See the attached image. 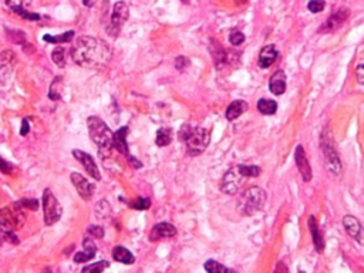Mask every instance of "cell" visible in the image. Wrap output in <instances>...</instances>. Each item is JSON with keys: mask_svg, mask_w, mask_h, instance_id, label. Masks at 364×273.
Returning a JSON list of instances; mask_svg holds the SVG:
<instances>
[{"mask_svg": "<svg viewBox=\"0 0 364 273\" xmlns=\"http://www.w3.org/2000/svg\"><path fill=\"white\" fill-rule=\"evenodd\" d=\"M71 57L76 64L84 68L104 67L110 57L111 50L105 42L92 36H81L77 39L76 46L71 48Z\"/></svg>", "mask_w": 364, "mask_h": 273, "instance_id": "cell-1", "label": "cell"}, {"mask_svg": "<svg viewBox=\"0 0 364 273\" xmlns=\"http://www.w3.org/2000/svg\"><path fill=\"white\" fill-rule=\"evenodd\" d=\"M89 125V134L90 138L98 145L101 151H110L113 147V131L108 128V125L98 117H90L87 120Z\"/></svg>", "mask_w": 364, "mask_h": 273, "instance_id": "cell-2", "label": "cell"}, {"mask_svg": "<svg viewBox=\"0 0 364 273\" xmlns=\"http://www.w3.org/2000/svg\"><path fill=\"white\" fill-rule=\"evenodd\" d=\"M265 201L266 192L258 186H252L240 195L238 201L239 211L242 215H253L263 208Z\"/></svg>", "mask_w": 364, "mask_h": 273, "instance_id": "cell-3", "label": "cell"}, {"mask_svg": "<svg viewBox=\"0 0 364 273\" xmlns=\"http://www.w3.org/2000/svg\"><path fill=\"white\" fill-rule=\"evenodd\" d=\"M24 212H23L22 206L19 204H14L9 208H3L0 209V228L3 230H16L24 224Z\"/></svg>", "mask_w": 364, "mask_h": 273, "instance_id": "cell-4", "label": "cell"}, {"mask_svg": "<svg viewBox=\"0 0 364 273\" xmlns=\"http://www.w3.org/2000/svg\"><path fill=\"white\" fill-rule=\"evenodd\" d=\"M321 148H323V155L326 159V165L331 174L334 175H339L341 171V164L339 155L336 152V148L333 144V139H331V134L330 131H323V136H321Z\"/></svg>", "mask_w": 364, "mask_h": 273, "instance_id": "cell-5", "label": "cell"}, {"mask_svg": "<svg viewBox=\"0 0 364 273\" xmlns=\"http://www.w3.org/2000/svg\"><path fill=\"white\" fill-rule=\"evenodd\" d=\"M209 141H211V133L206 128H196L186 139V152L192 157L199 155L206 149Z\"/></svg>", "mask_w": 364, "mask_h": 273, "instance_id": "cell-6", "label": "cell"}, {"mask_svg": "<svg viewBox=\"0 0 364 273\" xmlns=\"http://www.w3.org/2000/svg\"><path fill=\"white\" fill-rule=\"evenodd\" d=\"M43 209H45L46 225H53L61 218L63 208L56 199V196L53 195L51 189H45L43 192Z\"/></svg>", "mask_w": 364, "mask_h": 273, "instance_id": "cell-7", "label": "cell"}, {"mask_svg": "<svg viewBox=\"0 0 364 273\" xmlns=\"http://www.w3.org/2000/svg\"><path fill=\"white\" fill-rule=\"evenodd\" d=\"M130 16V9L125 4V1H117L113 7V14H111V20L107 27V32L113 36H117L120 33L123 24L128 20Z\"/></svg>", "mask_w": 364, "mask_h": 273, "instance_id": "cell-8", "label": "cell"}, {"mask_svg": "<svg viewBox=\"0 0 364 273\" xmlns=\"http://www.w3.org/2000/svg\"><path fill=\"white\" fill-rule=\"evenodd\" d=\"M242 178H245V177L239 172L238 167L233 168V170H229L225 174L224 180H222L221 189L225 193H228V195H235L238 192L240 183H242Z\"/></svg>", "mask_w": 364, "mask_h": 273, "instance_id": "cell-9", "label": "cell"}, {"mask_svg": "<svg viewBox=\"0 0 364 273\" xmlns=\"http://www.w3.org/2000/svg\"><path fill=\"white\" fill-rule=\"evenodd\" d=\"M70 178H71V182H73V185H74V188L77 189V192L80 193V196L84 199V201H90L91 198H92V195H94V191H95V186L90 183L89 180H86L81 174L79 172H73L71 175H70Z\"/></svg>", "mask_w": 364, "mask_h": 273, "instance_id": "cell-10", "label": "cell"}, {"mask_svg": "<svg viewBox=\"0 0 364 273\" xmlns=\"http://www.w3.org/2000/svg\"><path fill=\"white\" fill-rule=\"evenodd\" d=\"M73 155H74L76 159H77L80 164L84 167V170L89 172V175H91V177H92L94 180H97V181L101 180V175H100L98 167H97L95 161L91 158V155H89L87 152L80 151V149H74V151H73Z\"/></svg>", "mask_w": 364, "mask_h": 273, "instance_id": "cell-11", "label": "cell"}, {"mask_svg": "<svg viewBox=\"0 0 364 273\" xmlns=\"http://www.w3.org/2000/svg\"><path fill=\"white\" fill-rule=\"evenodd\" d=\"M349 16H350V10H349L347 7H340V9L336 11V13H333V14L330 16L329 20L324 23V24H323V27L320 29V32H326V33H329V32H334V30H337L341 24L349 19Z\"/></svg>", "mask_w": 364, "mask_h": 273, "instance_id": "cell-12", "label": "cell"}, {"mask_svg": "<svg viewBox=\"0 0 364 273\" xmlns=\"http://www.w3.org/2000/svg\"><path fill=\"white\" fill-rule=\"evenodd\" d=\"M343 225L346 228L347 233L352 236L354 240H357L359 243L364 245V229L362 224L352 215H346L343 218Z\"/></svg>", "mask_w": 364, "mask_h": 273, "instance_id": "cell-13", "label": "cell"}, {"mask_svg": "<svg viewBox=\"0 0 364 273\" xmlns=\"http://www.w3.org/2000/svg\"><path fill=\"white\" fill-rule=\"evenodd\" d=\"M295 159L296 164H297V168L300 171L303 180L306 182H309L312 180V170H310V165H309V161L306 158V154H305V149L302 145L296 148L295 152Z\"/></svg>", "mask_w": 364, "mask_h": 273, "instance_id": "cell-14", "label": "cell"}, {"mask_svg": "<svg viewBox=\"0 0 364 273\" xmlns=\"http://www.w3.org/2000/svg\"><path fill=\"white\" fill-rule=\"evenodd\" d=\"M175 235H177V229L174 225L167 224V222H161V224H157L152 228L149 238H151V240H158V239L162 238H172Z\"/></svg>", "mask_w": 364, "mask_h": 273, "instance_id": "cell-15", "label": "cell"}, {"mask_svg": "<svg viewBox=\"0 0 364 273\" xmlns=\"http://www.w3.org/2000/svg\"><path fill=\"white\" fill-rule=\"evenodd\" d=\"M83 246H84V250L76 253V256H74V262L76 263H84V262L91 261L95 256V253H97V245L91 239H84Z\"/></svg>", "mask_w": 364, "mask_h": 273, "instance_id": "cell-16", "label": "cell"}, {"mask_svg": "<svg viewBox=\"0 0 364 273\" xmlns=\"http://www.w3.org/2000/svg\"><path fill=\"white\" fill-rule=\"evenodd\" d=\"M277 58V50L274 48V46L269 45L265 46L262 48L261 54H259V67L268 68L272 66L273 63L276 61Z\"/></svg>", "mask_w": 364, "mask_h": 273, "instance_id": "cell-17", "label": "cell"}, {"mask_svg": "<svg viewBox=\"0 0 364 273\" xmlns=\"http://www.w3.org/2000/svg\"><path fill=\"white\" fill-rule=\"evenodd\" d=\"M269 89H271V92H273L274 95L283 94L284 90H286V76H284L283 71H276L271 77Z\"/></svg>", "mask_w": 364, "mask_h": 273, "instance_id": "cell-18", "label": "cell"}, {"mask_svg": "<svg viewBox=\"0 0 364 273\" xmlns=\"http://www.w3.org/2000/svg\"><path fill=\"white\" fill-rule=\"evenodd\" d=\"M309 228H310V232H312V236H313L315 246H316L318 253H321L324 250V242H323V236H321V233L318 230V222H316L315 216H310L309 218Z\"/></svg>", "mask_w": 364, "mask_h": 273, "instance_id": "cell-19", "label": "cell"}, {"mask_svg": "<svg viewBox=\"0 0 364 273\" xmlns=\"http://www.w3.org/2000/svg\"><path fill=\"white\" fill-rule=\"evenodd\" d=\"M248 102L246 101H242V100H238V101H233L229 107H228L227 110V118L229 121H232V120H236L239 118L242 114L245 113L246 110H248Z\"/></svg>", "mask_w": 364, "mask_h": 273, "instance_id": "cell-20", "label": "cell"}, {"mask_svg": "<svg viewBox=\"0 0 364 273\" xmlns=\"http://www.w3.org/2000/svg\"><path fill=\"white\" fill-rule=\"evenodd\" d=\"M127 133H128V128L123 127L113 136V147H115V149H118L121 154H128V145H127V139H125Z\"/></svg>", "mask_w": 364, "mask_h": 273, "instance_id": "cell-21", "label": "cell"}, {"mask_svg": "<svg viewBox=\"0 0 364 273\" xmlns=\"http://www.w3.org/2000/svg\"><path fill=\"white\" fill-rule=\"evenodd\" d=\"M113 258H114V261L121 262V263H125V265H131V263H134V261H136L134 255H133V253H131V252H130L128 249L123 248V246H117V248H114Z\"/></svg>", "mask_w": 364, "mask_h": 273, "instance_id": "cell-22", "label": "cell"}, {"mask_svg": "<svg viewBox=\"0 0 364 273\" xmlns=\"http://www.w3.org/2000/svg\"><path fill=\"white\" fill-rule=\"evenodd\" d=\"M258 110L265 115H272L276 113L277 110V104L273 101V100H268V98H261L258 101Z\"/></svg>", "mask_w": 364, "mask_h": 273, "instance_id": "cell-23", "label": "cell"}, {"mask_svg": "<svg viewBox=\"0 0 364 273\" xmlns=\"http://www.w3.org/2000/svg\"><path fill=\"white\" fill-rule=\"evenodd\" d=\"M171 141H172V131H171L170 128H161V130H158L157 139H155L157 145H159V147H167V145H170Z\"/></svg>", "mask_w": 364, "mask_h": 273, "instance_id": "cell-24", "label": "cell"}, {"mask_svg": "<svg viewBox=\"0 0 364 273\" xmlns=\"http://www.w3.org/2000/svg\"><path fill=\"white\" fill-rule=\"evenodd\" d=\"M110 212H111V208H110V204L107 201H100L95 205V216L100 221H105L110 216Z\"/></svg>", "mask_w": 364, "mask_h": 273, "instance_id": "cell-25", "label": "cell"}, {"mask_svg": "<svg viewBox=\"0 0 364 273\" xmlns=\"http://www.w3.org/2000/svg\"><path fill=\"white\" fill-rule=\"evenodd\" d=\"M61 89H63V81H61V77H56L51 83V87H50V94L48 97L53 100V101H57L60 97H61Z\"/></svg>", "mask_w": 364, "mask_h": 273, "instance_id": "cell-26", "label": "cell"}, {"mask_svg": "<svg viewBox=\"0 0 364 273\" xmlns=\"http://www.w3.org/2000/svg\"><path fill=\"white\" fill-rule=\"evenodd\" d=\"M205 271L211 273H232V269H228L224 265L218 263L216 261H208L205 263Z\"/></svg>", "mask_w": 364, "mask_h": 273, "instance_id": "cell-27", "label": "cell"}, {"mask_svg": "<svg viewBox=\"0 0 364 273\" xmlns=\"http://www.w3.org/2000/svg\"><path fill=\"white\" fill-rule=\"evenodd\" d=\"M74 36V32H67V33L60 34V36H50V34H46L45 42L47 43H68Z\"/></svg>", "mask_w": 364, "mask_h": 273, "instance_id": "cell-28", "label": "cell"}, {"mask_svg": "<svg viewBox=\"0 0 364 273\" xmlns=\"http://www.w3.org/2000/svg\"><path fill=\"white\" fill-rule=\"evenodd\" d=\"M239 172L246 178V177H259L262 170L256 165H238Z\"/></svg>", "mask_w": 364, "mask_h": 273, "instance_id": "cell-29", "label": "cell"}, {"mask_svg": "<svg viewBox=\"0 0 364 273\" xmlns=\"http://www.w3.org/2000/svg\"><path fill=\"white\" fill-rule=\"evenodd\" d=\"M6 4L13 11H17L20 9H29L32 4V0H6Z\"/></svg>", "mask_w": 364, "mask_h": 273, "instance_id": "cell-30", "label": "cell"}, {"mask_svg": "<svg viewBox=\"0 0 364 273\" xmlns=\"http://www.w3.org/2000/svg\"><path fill=\"white\" fill-rule=\"evenodd\" d=\"M108 266H110V263H108V262H105V261L97 262V263H91V265H89V266L83 268V272L84 273H87V272L101 273L102 271H105Z\"/></svg>", "mask_w": 364, "mask_h": 273, "instance_id": "cell-31", "label": "cell"}, {"mask_svg": "<svg viewBox=\"0 0 364 273\" xmlns=\"http://www.w3.org/2000/svg\"><path fill=\"white\" fill-rule=\"evenodd\" d=\"M53 61L56 63L58 67H64L66 66V58H64V48L63 47H57L51 53Z\"/></svg>", "mask_w": 364, "mask_h": 273, "instance_id": "cell-32", "label": "cell"}, {"mask_svg": "<svg viewBox=\"0 0 364 273\" xmlns=\"http://www.w3.org/2000/svg\"><path fill=\"white\" fill-rule=\"evenodd\" d=\"M14 53L10 51V50H7V51H3L1 54H0V67H6V66H9L11 64V61H14Z\"/></svg>", "mask_w": 364, "mask_h": 273, "instance_id": "cell-33", "label": "cell"}, {"mask_svg": "<svg viewBox=\"0 0 364 273\" xmlns=\"http://www.w3.org/2000/svg\"><path fill=\"white\" fill-rule=\"evenodd\" d=\"M326 6V1L324 0H310L309 4H307V9L312 11V13H320V11L324 9Z\"/></svg>", "mask_w": 364, "mask_h": 273, "instance_id": "cell-34", "label": "cell"}, {"mask_svg": "<svg viewBox=\"0 0 364 273\" xmlns=\"http://www.w3.org/2000/svg\"><path fill=\"white\" fill-rule=\"evenodd\" d=\"M131 208L134 209H138V211H144V209H148L151 206V201L147 199V198H138L136 201L131 202Z\"/></svg>", "mask_w": 364, "mask_h": 273, "instance_id": "cell-35", "label": "cell"}, {"mask_svg": "<svg viewBox=\"0 0 364 273\" xmlns=\"http://www.w3.org/2000/svg\"><path fill=\"white\" fill-rule=\"evenodd\" d=\"M229 42H230V45L240 46L243 42H245V34L240 33V32H235V33L230 34Z\"/></svg>", "mask_w": 364, "mask_h": 273, "instance_id": "cell-36", "label": "cell"}, {"mask_svg": "<svg viewBox=\"0 0 364 273\" xmlns=\"http://www.w3.org/2000/svg\"><path fill=\"white\" fill-rule=\"evenodd\" d=\"M192 127L191 125H188V124H183L181 127V130H180V139H182V141H186L188 139V136H191L192 134Z\"/></svg>", "mask_w": 364, "mask_h": 273, "instance_id": "cell-37", "label": "cell"}, {"mask_svg": "<svg viewBox=\"0 0 364 273\" xmlns=\"http://www.w3.org/2000/svg\"><path fill=\"white\" fill-rule=\"evenodd\" d=\"M89 233L95 236V238H102L104 236V229L102 227H98V225H91L89 228Z\"/></svg>", "mask_w": 364, "mask_h": 273, "instance_id": "cell-38", "label": "cell"}, {"mask_svg": "<svg viewBox=\"0 0 364 273\" xmlns=\"http://www.w3.org/2000/svg\"><path fill=\"white\" fill-rule=\"evenodd\" d=\"M20 205H23V206H27L29 209H37L39 208V202L36 201V199H23L22 202H20Z\"/></svg>", "mask_w": 364, "mask_h": 273, "instance_id": "cell-39", "label": "cell"}, {"mask_svg": "<svg viewBox=\"0 0 364 273\" xmlns=\"http://www.w3.org/2000/svg\"><path fill=\"white\" fill-rule=\"evenodd\" d=\"M356 77L359 80V83L364 84V64H360L356 68Z\"/></svg>", "mask_w": 364, "mask_h": 273, "instance_id": "cell-40", "label": "cell"}, {"mask_svg": "<svg viewBox=\"0 0 364 273\" xmlns=\"http://www.w3.org/2000/svg\"><path fill=\"white\" fill-rule=\"evenodd\" d=\"M0 171L4 174H11V167L3 158H0Z\"/></svg>", "mask_w": 364, "mask_h": 273, "instance_id": "cell-41", "label": "cell"}, {"mask_svg": "<svg viewBox=\"0 0 364 273\" xmlns=\"http://www.w3.org/2000/svg\"><path fill=\"white\" fill-rule=\"evenodd\" d=\"M29 121L27 120H23V123H22V130H20V134L22 136H27L29 134Z\"/></svg>", "mask_w": 364, "mask_h": 273, "instance_id": "cell-42", "label": "cell"}, {"mask_svg": "<svg viewBox=\"0 0 364 273\" xmlns=\"http://www.w3.org/2000/svg\"><path fill=\"white\" fill-rule=\"evenodd\" d=\"M183 64H186V60H185V57H178V58H177V63H175L177 68L182 70V68H183Z\"/></svg>", "mask_w": 364, "mask_h": 273, "instance_id": "cell-43", "label": "cell"}, {"mask_svg": "<svg viewBox=\"0 0 364 273\" xmlns=\"http://www.w3.org/2000/svg\"><path fill=\"white\" fill-rule=\"evenodd\" d=\"M130 164H131L134 168H139V167H141V164H139V162H138L134 157H130Z\"/></svg>", "mask_w": 364, "mask_h": 273, "instance_id": "cell-44", "label": "cell"}, {"mask_svg": "<svg viewBox=\"0 0 364 273\" xmlns=\"http://www.w3.org/2000/svg\"><path fill=\"white\" fill-rule=\"evenodd\" d=\"M182 1H183V3H188V0H182Z\"/></svg>", "mask_w": 364, "mask_h": 273, "instance_id": "cell-45", "label": "cell"}]
</instances>
